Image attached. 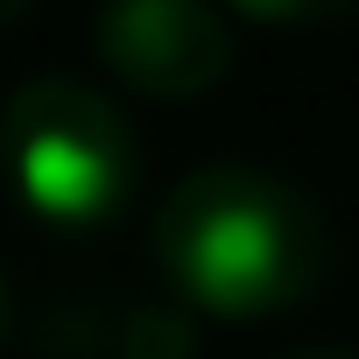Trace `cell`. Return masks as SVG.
Segmentation results:
<instances>
[{
	"label": "cell",
	"instance_id": "obj_8",
	"mask_svg": "<svg viewBox=\"0 0 359 359\" xmlns=\"http://www.w3.org/2000/svg\"><path fill=\"white\" fill-rule=\"evenodd\" d=\"M29 8H36V0H0V29H8L15 15H29Z\"/></svg>",
	"mask_w": 359,
	"mask_h": 359
},
{
	"label": "cell",
	"instance_id": "obj_6",
	"mask_svg": "<svg viewBox=\"0 0 359 359\" xmlns=\"http://www.w3.org/2000/svg\"><path fill=\"white\" fill-rule=\"evenodd\" d=\"M282 359H359L352 345H296V352H282Z\"/></svg>",
	"mask_w": 359,
	"mask_h": 359
},
{
	"label": "cell",
	"instance_id": "obj_4",
	"mask_svg": "<svg viewBox=\"0 0 359 359\" xmlns=\"http://www.w3.org/2000/svg\"><path fill=\"white\" fill-rule=\"evenodd\" d=\"M113 359H198V303H127Z\"/></svg>",
	"mask_w": 359,
	"mask_h": 359
},
{
	"label": "cell",
	"instance_id": "obj_2",
	"mask_svg": "<svg viewBox=\"0 0 359 359\" xmlns=\"http://www.w3.org/2000/svg\"><path fill=\"white\" fill-rule=\"evenodd\" d=\"M0 162L43 219H106L141 176L134 120L113 92L71 71H36L0 106Z\"/></svg>",
	"mask_w": 359,
	"mask_h": 359
},
{
	"label": "cell",
	"instance_id": "obj_1",
	"mask_svg": "<svg viewBox=\"0 0 359 359\" xmlns=\"http://www.w3.org/2000/svg\"><path fill=\"white\" fill-rule=\"evenodd\" d=\"M155 261L184 289V303L219 317H261L303 303L331 275L324 205L261 162H198L155 205Z\"/></svg>",
	"mask_w": 359,
	"mask_h": 359
},
{
	"label": "cell",
	"instance_id": "obj_3",
	"mask_svg": "<svg viewBox=\"0 0 359 359\" xmlns=\"http://www.w3.org/2000/svg\"><path fill=\"white\" fill-rule=\"evenodd\" d=\"M92 43L134 92H155V99L212 92L240 50L219 0H99Z\"/></svg>",
	"mask_w": 359,
	"mask_h": 359
},
{
	"label": "cell",
	"instance_id": "obj_7",
	"mask_svg": "<svg viewBox=\"0 0 359 359\" xmlns=\"http://www.w3.org/2000/svg\"><path fill=\"white\" fill-rule=\"evenodd\" d=\"M15 331V289H8V268H0V338Z\"/></svg>",
	"mask_w": 359,
	"mask_h": 359
},
{
	"label": "cell",
	"instance_id": "obj_5",
	"mask_svg": "<svg viewBox=\"0 0 359 359\" xmlns=\"http://www.w3.org/2000/svg\"><path fill=\"white\" fill-rule=\"evenodd\" d=\"M240 8L261 22H331V15H352L359 0H240Z\"/></svg>",
	"mask_w": 359,
	"mask_h": 359
}]
</instances>
